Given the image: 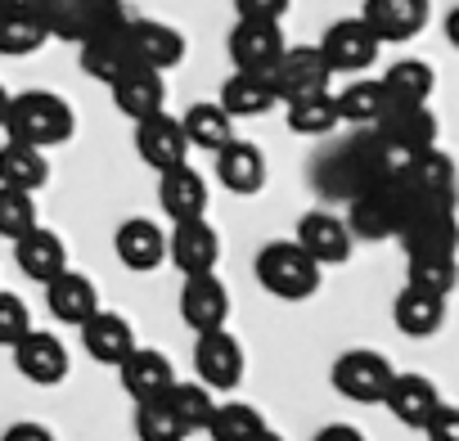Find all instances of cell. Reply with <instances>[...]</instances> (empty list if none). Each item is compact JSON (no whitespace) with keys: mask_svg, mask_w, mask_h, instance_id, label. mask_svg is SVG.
Here are the masks:
<instances>
[{"mask_svg":"<svg viewBox=\"0 0 459 441\" xmlns=\"http://www.w3.org/2000/svg\"><path fill=\"white\" fill-rule=\"evenodd\" d=\"M329 82H333V73H329V64L320 59L316 46H289L284 59L271 73V86H275V99L280 104H298V99L325 95Z\"/></svg>","mask_w":459,"mask_h":441,"instance_id":"cell-11","label":"cell"},{"mask_svg":"<svg viewBox=\"0 0 459 441\" xmlns=\"http://www.w3.org/2000/svg\"><path fill=\"white\" fill-rule=\"evenodd\" d=\"M135 153H140V162H149L158 176L171 171V167H185V162H189V144H185L180 117H176V113H158V117H149V122H135Z\"/></svg>","mask_w":459,"mask_h":441,"instance_id":"cell-22","label":"cell"},{"mask_svg":"<svg viewBox=\"0 0 459 441\" xmlns=\"http://www.w3.org/2000/svg\"><path fill=\"white\" fill-rule=\"evenodd\" d=\"M253 275H257V284H262L271 298H280V302H307V298L320 293V280H325V271H320L293 239H271V244L257 253Z\"/></svg>","mask_w":459,"mask_h":441,"instance_id":"cell-2","label":"cell"},{"mask_svg":"<svg viewBox=\"0 0 459 441\" xmlns=\"http://www.w3.org/2000/svg\"><path fill=\"white\" fill-rule=\"evenodd\" d=\"M320 59L329 64V73L333 77H360L365 68H374V59H378V37L360 23V19H338V23H329L325 28V37H320Z\"/></svg>","mask_w":459,"mask_h":441,"instance_id":"cell-9","label":"cell"},{"mask_svg":"<svg viewBox=\"0 0 459 441\" xmlns=\"http://www.w3.org/2000/svg\"><path fill=\"white\" fill-rule=\"evenodd\" d=\"M401 185H405V194H410L414 212H419V207H455L459 167H455V158H450V153L428 149V153H419V158L401 171Z\"/></svg>","mask_w":459,"mask_h":441,"instance_id":"cell-12","label":"cell"},{"mask_svg":"<svg viewBox=\"0 0 459 441\" xmlns=\"http://www.w3.org/2000/svg\"><path fill=\"white\" fill-rule=\"evenodd\" d=\"M0 185L37 198V194L50 185V162H46V153L5 140V144H0Z\"/></svg>","mask_w":459,"mask_h":441,"instance_id":"cell-33","label":"cell"},{"mask_svg":"<svg viewBox=\"0 0 459 441\" xmlns=\"http://www.w3.org/2000/svg\"><path fill=\"white\" fill-rule=\"evenodd\" d=\"M82 55H77V64H82V73L91 77V82H100V86H113L122 73H131V68H144L140 64V55H135V37H131V14L122 19V23H113L108 32H100V37H91L86 46H77Z\"/></svg>","mask_w":459,"mask_h":441,"instance_id":"cell-10","label":"cell"},{"mask_svg":"<svg viewBox=\"0 0 459 441\" xmlns=\"http://www.w3.org/2000/svg\"><path fill=\"white\" fill-rule=\"evenodd\" d=\"M392 378H396L392 360H387L383 351H374V347H351V351H342V356L333 360V369H329L333 392L347 396V401H356V405H383Z\"/></svg>","mask_w":459,"mask_h":441,"instance_id":"cell-4","label":"cell"},{"mask_svg":"<svg viewBox=\"0 0 459 441\" xmlns=\"http://www.w3.org/2000/svg\"><path fill=\"white\" fill-rule=\"evenodd\" d=\"M46 41H50V32H46L41 14H0V55L23 59V55H37Z\"/></svg>","mask_w":459,"mask_h":441,"instance_id":"cell-37","label":"cell"},{"mask_svg":"<svg viewBox=\"0 0 459 441\" xmlns=\"http://www.w3.org/2000/svg\"><path fill=\"white\" fill-rule=\"evenodd\" d=\"M212 171H216V185L239 194V198H253L266 189V149L257 140H244L235 135L221 153H212Z\"/></svg>","mask_w":459,"mask_h":441,"instance_id":"cell-14","label":"cell"},{"mask_svg":"<svg viewBox=\"0 0 459 441\" xmlns=\"http://www.w3.org/2000/svg\"><path fill=\"white\" fill-rule=\"evenodd\" d=\"M28 333H32V311H28V302H23L19 293H10V289H0V347L14 351Z\"/></svg>","mask_w":459,"mask_h":441,"instance_id":"cell-41","label":"cell"},{"mask_svg":"<svg viewBox=\"0 0 459 441\" xmlns=\"http://www.w3.org/2000/svg\"><path fill=\"white\" fill-rule=\"evenodd\" d=\"M14 266L32 280V284H50V280H59L64 271H68V248H64V239L55 235V230H46V226H37L32 235H23L19 244H14Z\"/></svg>","mask_w":459,"mask_h":441,"instance_id":"cell-27","label":"cell"},{"mask_svg":"<svg viewBox=\"0 0 459 441\" xmlns=\"http://www.w3.org/2000/svg\"><path fill=\"white\" fill-rule=\"evenodd\" d=\"M122 19H126V0H46L41 5V23L50 41H68V46H86L91 37L108 32Z\"/></svg>","mask_w":459,"mask_h":441,"instance_id":"cell-3","label":"cell"},{"mask_svg":"<svg viewBox=\"0 0 459 441\" xmlns=\"http://www.w3.org/2000/svg\"><path fill=\"white\" fill-rule=\"evenodd\" d=\"M167 405L176 410V419H180V428L194 437V432H207V423H212V414H216V401H212V392L203 387V383H180L176 378V387L167 392Z\"/></svg>","mask_w":459,"mask_h":441,"instance_id":"cell-36","label":"cell"},{"mask_svg":"<svg viewBox=\"0 0 459 441\" xmlns=\"http://www.w3.org/2000/svg\"><path fill=\"white\" fill-rule=\"evenodd\" d=\"M0 131H5V140H14V144H28V149L46 153V149H59V144L73 140L77 113L55 91H23V95H10Z\"/></svg>","mask_w":459,"mask_h":441,"instance_id":"cell-1","label":"cell"},{"mask_svg":"<svg viewBox=\"0 0 459 441\" xmlns=\"http://www.w3.org/2000/svg\"><path fill=\"white\" fill-rule=\"evenodd\" d=\"M293 244L325 271V266H342L351 257V226H347V216L329 212V207H311L298 216V230H293Z\"/></svg>","mask_w":459,"mask_h":441,"instance_id":"cell-7","label":"cell"},{"mask_svg":"<svg viewBox=\"0 0 459 441\" xmlns=\"http://www.w3.org/2000/svg\"><path fill=\"white\" fill-rule=\"evenodd\" d=\"M131 37H135V55H140V64L144 68H153V73H171V68H180L185 64V50H189V41H185V32H176L171 23H158V19H144V14H131Z\"/></svg>","mask_w":459,"mask_h":441,"instance_id":"cell-26","label":"cell"},{"mask_svg":"<svg viewBox=\"0 0 459 441\" xmlns=\"http://www.w3.org/2000/svg\"><path fill=\"white\" fill-rule=\"evenodd\" d=\"M293 0H235V14L253 19V23H280L289 14Z\"/></svg>","mask_w":459,"mask_h":441,"instance_id":"cell-42","label":"cell"},{"mask_svg":"<svg viewBox=\"0 0 459 441\" xmlns=\"http://www.w3.org/2000/svg\"><path fill=\"white\" fill-rule=\"evenodd\" d=\"M113 253L131 275H153L167 262V230L149 216H126L113 235Z\"/></svg>","mask_w":459,"mask_h":441,"instance_id":"cell-17","label":"cell"},{"mask_svg":"<svg viewBox=\"0 0 459 441\" xmlns=\"http://www.w3.org/2000/svg\"><path fill=\"white\" fill-rule=\"evenodd\" d=\"M180 320L194 329V338L225 329V320H230V289H225V280L216 271L212 275H194V280L180 284Z\"/></svg>","mask_w":459,"mask_h":441,"instance_id":"cell-18","label":"cell"},{"mask_svg":"<svg viewBox=\"0 0 459 441\" xmlns=\"http://www.w3.org/2000/svg\"><path fill=\"white\" fill-rule=\"evenodd\" d=\"M167 262L194 280V275H212L216 262H221V235L216 226L203 216V220H185V226H171L167 230Z\"/></svg>","mask_w":459,"mask_h":441,"instance_id":"cell-15","label":"cell"},{"mask_svg":"<svg viewBox=\"0 0 459 441\" xmlns=\"http://www.w3.org/2000/svg\"><path fill=\"white\" fill-rule=\"evenodd\" d=\"M0 441H59V437L37 419H19V423H10L5 432H0Z\"/></svg>","mask_w":459,"mask_h":441,"instance_id":"cell-44","label":"cell"},{"mask_svg":"<svg viewBox=\"0 0 459 441\" xmlns=\"http://www.w3.org/2000/svg\"><path fill=\"white\" fill-rule=\"evenodd\" d=\"M446 41H450V46L459 50V5H455V10L446 14Z\"/></svg>","mask_w":459,"mask_h":441,"instance_id":"cell-47","label":"cell"},{"mask_svg":"<svg viewBox=\"0 0 459 441\" xmlns=\"http://www.w3.org/2000/svg\"><path fill=\"white\" fill-rule=\"evenodd\" d=\"M216 104L235 117V122H248V117H266L280 99H275V86L271 77H253V73H230L221 82V95Z\"/></svg>","mask_w":459,"mask_h":441,"instance_id":"cell-28","label":"cell"},{"mask_svg":"<svg viewBox=\"0 0 459 441\" xmlns=\"http://www.w3.org/2000/svg\"><path fill=\"white\" fill-rule=\"evenodd\" d=\"M244 369H248L244 342L230 329L194 338V374H198L194 383H203L207 392H235L244 383Z\"/></svg>","mask_w":459,"mask_h":441,"instance_id":"cell-6","label":"cell"},{"mask_svg":"<svg viewBox=\"0 0 459 441\" xmlns=\"http://www.w3.org/2000/svg\"><path fill=\"white\" fill-rule=\"evenodd\" d=\"M5 108H10V91L0 86V122H5Z\"/></svg>","mask_w":459,"mask_h":441,"instance_id":"cell-48","label":"cell"},{"mask_svg":"<svg viewBox=\"0 0 459 441\" xmlns=\"http://www.w3.org/2000/svg\"><path fill=\"white\" fill-rule=\"evenodd\" d=\"M401 248H405V262H432V257H446L455 262L459 257V220H455V207H419L405 216V226L396 230Z\"/></svg>","mask_w":459,"mask_h":441,"instance_id":"cell-5","label":"cell"},{"mask_svg":"<svg viewBox=\"0 0 459 441\" xmlns=\"http://www.w3.org/2000/svg\"><path fill=\"white\" fill-rule=\"evenodd\" d=\"M392 324H396L405 338H432V333L446 324V298L405 284V289L392 298Z\"/></svg>","mask_w":459,"mask_h":441,"instance_id":"cell-32","label":"cell"},{"mask_svg":"<svg viewBox=\"0 0 459 441\" xmlns=\"http://www.w3.org/2000/svg\"><path fill=\"white\" fill-rule=\"evenodd\" d=\"M180 131H185V144L189 149H203V153H221L230 140H235V117H230L216 99H198L180 113Z\"/></svg>","mask_w":459,"mask_h":441,"instance_id":"cell-29","label":"cell"},{"mask_svg":"<svg viewBox=\"0 0 459 441\" xmlns=\"http://www.w3.org/2000/svg\"><path fill=\"white\" fill-rule=\"evenodd\" d=\"M14 369L19 378H28L32 387H59L73 369L68 360V347L59 342V333L50 329H32L19 347H14Z\"/></svg>","mask_w":459,"mask_h":441,"instance_id":"cell-16","label":"cell"},{"mask_svg":"<svg viewBox=\"0 0 459 441\" xmlns=\"http://www.w3.org/2000/svg\"><path fill=\"white\" fill-rule=\"evenodd\" d=\"M82 347H86V356L95 360V365H122L135 347H140V338H135V329H131V320L122 316V311H108V307H100L86 324H82Z\"/></svg>","mask_w":459,"mask_h":441,"instance_id":"cell-23","label":"cell"},{"mask_svg":"<svg viewBox=\"0 0 459 441\" xmlns=\"http://www.w3.org/2000/svg\"><path fill=\"white\" fill-rule=\"evenodd\" d=\"M113 108L135 126V122H149L158 113H167V77L153 73V68H131L122 73L113 86Z\"/></svg>","mask_w":459,"mask_h":441,"instance_id":"cell-21","label":"cell"},{"mask_svg":"<svg viewBox=\"0 0 459 441\" xmlns=\"http://www.w3.org/2000/svg\"><path fill=\"white\" fill-rule=\"evenodd\" d=\"M423 437H428V441H459V405H446V401H441V410L428 419Z\"/></svg>","mask_w":459,"mask_h":441,"instance_id":"cell-43","label":"cell"},{"mask_svg":"<svg viewBox=\"0 0 459 441\" xmlns=\"http://www.w3.org/2000/svg\"><path fill=\"white\" fill-rule=\"evenodd\" d=\"M333 108H338V122H342V126H365V131H374L392 104H387L378 77H351V82L333 95Z\"/></svg>","mask_w":459,"mask_h":441,"instance_id":"cell-31","label":"cell"},{"mask_svg":"<svg viewBox=\"0 0 459 441\" xmlns=\"http://www.w3.org/2000/svg\"><path fill=\"white\" fill-rule=\"evenodd\" d=\"M46 307H50V316L59 320V324H68V329H82L104 302H100V289H95V280L91 275H82V271H64L59 280H50L46 284Z\"/></svg>","mask_w":459,"mask_h":441,"instance_id":"cell-25","label":"cell"},{"mask_svg":"<svg viewBox=\"0 0 459 441\" xmlns=\"http://www.w3.org/2000/svg\"><path fill=\"white\" fill-rule=\"evenodd\" d=\"M289 41L280 32V23H253V19H239L225 37V55L235 64V73H253V77H271L275 64L284 59Z\"/></svg>","mask_w":459,"mask_h":441,"instance_id":"cell-8","label":"cell"},{"mask_svg":"<svg viewBox=\"0 0 459 441\" xmlns=\"http://www.w3.org/2000/svg\"><path fill=\"white\" fill-rule=\"evenodd\" d=\"M383 405H387V414L401 428H419L423 432L428 419L441 410V392H437V383L428 374H396L387 396H383Z\"/></svg>","mask_w":459,"mask_h":441,"instance_id":"cell-24","label":"cell"},{"mask_svg":"<svg viewBox=\"0 0 459 441\" xmlns=\"http://www.w3.org/2000/svg\"><path fill=\"white\" fill-rule=\"evenodd\" d=\"M356 19L378 37V46H405L428 28L432 0H365Z\"/></svg>","mask_w":459,"mask_h":441,"instance_id":"cell-13","label":"cell"},{"mask_svg":"<svg viewBox=\"0 0 459 441\" xmlns=\"http://www.w3.org/2000/svg\"><path fill=\"white\" fill-rule=\"evenodd\" d=\"M378 82H383V95L392 108H428V99L437 91V73L423 59H396Z\"/></svg>","mask_w":459,"mask_h":441,"instance_id":"cell-30","label":"cell"},{"mask_svg":"<svg viewBox=\"0 0 459 441\" xmlns=\"http://www.w3.org/2000/svg\"><path fill=\"white\" fill-rule=\"evenodd\" d=\"M46 0H0V14H41Z\"/></svg>","mask_w":459,"mask_h":441,"instance_id":"cell-46","label":"cell"},{"mask_svg":"<svg viewBox=\"0 0 459 441\" xmlns=\"http://www.w3.org/2000/svg\"><path fill=\"white\" fill-rule=\"evenodd\" d=\"M253 441H284V437H280L275 428H266V432H262V437H253Z\"/></svg>","mask_w":459,"mask_h":441,"instance_id":"cell-49","label":"cell"},{"mask_svg":"<svg viewBox=\"0 0 459 441\" xmlns=\"http://www.w3.org/2000/svg\"><path fill=\"white\" fill-rule=\"evenodd\" d=\"M311 441H365V432H360V428H351V423H325Z\"/></svg>","mask_w":459,"mask_h":441,"instance_id":"cell-45","label":"cell"},{"mask_svg":"<svg viewBox=\"0 0 459 441\" xmlns=\"http://www.w3.org/2000/svg\"><path fill=\"white\" fill-rule=\"evenodd\" d=\"M207 203H212V194H207V180H203L198 167L185 162V167H171V171L158 176V207H162V216L171 220V226L203 220Z\"/></svg>","mask_w":459,"mask_h":441,"instance_id":"cell-19","label":"cell"},{"mask_svg":"<svg viewBox=\"0 0 459 441\" xmlns=\"http://www.w3.org/2000/svg\"><path fill=\"white\" fill-rule=\"evenodd\" d=\"M284 117H289V131L293 135H333L342 122H338V108H333V91L325 95H311V99H298V104H284Z\"/></svg>","mask_w":459,"mask_h":441,"instance_id":"cell-35","label":"cell"},{"mask_svg":"<svg viewBox=\"0 0 459 441\" xmlns=\"http://www.w3.org/2000/svg\"><path fill=\"white\" fill-rule=\"evenodd\" d=\"M266 428H271L266 414L257 405H248V401H221L216 414H212V423H207L212 441H253Z\"/></svg>","mask_w":459,"mask_h":441,"instance_id":"cell-34","label":"cell"},{"mask_svg":"<svg viewBox=\"0 0 459 441\" xmlns=\"http://www.w3.org/2000/svg\"><path fill=\"white\" fill-rule=\"evenodd\" d=\"M135 437H140V441H185L189 432L180 428V419H176V410L167 405V396H158V401L135 405Z\"/></svg>","mask_w":459,"mask_h":441,"instance_id":"cell-39","label":"cell"},{"mask_svg":"<svg viewBox=\"0 0 459 441\" xmlns=\"http://www.w3.org/2000/svg\"><path fill=\"white\" fill-rule=\"evenodd\" d=\"M37 226H41V216H37V198L0 185V239L19 244V239H23V235H32Z\"/></svg>","mask_w":459,"mask_h":441,"instance_id":"cell-38","label":"cell"},{"mask_svg":"<svg viewBox=\"0 0 459 441\" xmlns=\"http://www.w3.org/2000/svg\"><path fill=\"white\" fill-rule=\"evenodd\" d=\"M405 284H410V289H423V293H437V298H450L455 284H459V257H455V262H446V257L410 262V266H405Z\"/></svg>","mask_w":459,"mask_h":441,"instance_id":"cell-40","label":"cell"},{"mask_svg":"<svg viewBox=\"0 0 459 441\" xmlns=\"http://www.w3.org/2000/svg\"><path fill=\"white\" fill-rule=\"evenodd\" d=\"M117 378H122V392L144 405V401H158L176 387V365L167 360V351L158 347H135L122 365H117Z\"/></svg>","mask_w":459,"mask_h":441,"instance_id":"cell-20","label":"cell"}]
</instances>
